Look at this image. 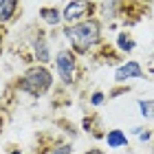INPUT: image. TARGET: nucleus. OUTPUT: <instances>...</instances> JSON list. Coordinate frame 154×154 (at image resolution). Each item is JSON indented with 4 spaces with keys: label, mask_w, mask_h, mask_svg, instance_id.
<instances>
[{
    "label": "nucleus",
    "mask_w": 154,
    "mask_h": 154,
    "mask_svg": "<svg viewBox=\"0 0 154 154\" xmlns=\"http://www.w3.org/2000/svg\"><path fill=\"white\" fill-rule=\"evenodd\" d=\"M64 35L77 55H90L97 44H101V22L97 18H90L77 24H66Z\"/></svg>",
    "instance_id": "nucleus-1"
},
{
    "label": "nucleus",
    "mask_w": 154,
    "mask_h": 154,
    "mask_svg": "<svg viewBox=\"0 0 154 154\" xmlns=\"http://www.w3.org/2000/svg\"><path fill=\"white\" fill-rule=\"evenodd\" d=\"M13 86L31 97H44L53 86V73L42 64H33L13 82Z\"/></svg>",
    "instance_id": "nucleus-2"
},
{
    "label": "nucleus",
    "mask_w": 154,
    "mask_h": 154,
    "mask_svg": "<svg viewBox=\"0 0 154 154\" xmlns=\"http://www.w3.org/2000/svg\"><path fill=\"white\" fill-rule=\"evenodd\" d=\"M55 71L64 86H75L84 75V68L79 66V55L73 48H62L55 55Z\"/></svg>",
    "instance_id": "nucleus-3"
},
{
    "label": "nucleus",
    "mask_w": 154,
    "mask_h": 154,
    "mask_svg": "<svg viewBox=\"0 0 154 154\" xmlns=\"http://www.w3.org/2000/svg\"><path fill=\"white\" fill-rule=\"evenodd\" d=\"M35 154H73V143L55 137L53 132H40L35 139Z\"/></svg>",
    "instance_id": "nucleus-4"
},
{
    "label": "nucleus",
    "mask_w": 154,
    "mask_h": 154,
    "mask_svg": "<svg viewBox=\"0 0 154 154\" xmlns=\"http://www.w3.org/2000/svg\"><path fill=\"white\" fill-rule=\"evenodd\" d=\"M95 11L97 5L93 0H71L62 11V20H64V24H77L84 20H90Z\"/></svg>",
    "instance_id": "nucleus-5"
},
{
    "label": "nucleus",
    "mask_w": 154,
    "mask_h": 154,
    "mask_svg": "<svg viewBox=\"0 0 154 154\" xmlns=\"http://www.w3.org/2000/svg\"><path fill=\"white\" fill-rule=\"evenodd\" d=\"M143 5L139 2V0H115V16L119 18H125L123 22L128 24H134L141 20L143 16Z\"/></svg>",
    "instance_id": "nucleus-6"
},
{
    "label": "nucleus",
    "mask_w": 154,
    "mask_h": 154,
    "mask_svg": "<svg viewBox=\"0 0 154 154\" xmlns=\"http://www.w3.org/2000/svg\"><path fill=\"white\" fill-rule=\"evenodd\" d=\"M90 55H93L95 62H99V64H108V66H115V64H119V62H121V55H119V51H117L115 46L106 44V42L97 44L95 51L90 53Z\"/></svg>",
    "instance_id": "nucleus-7"
},
{
    "label": "nucleus",
    "mask_w": 154,
    "mask_h": 154,
    "mask_svg": "<svg viewBox=\"0 0 154 154\" xmlns=\"http://www.w3.org/2000/svg\"><path fill=\"white\" fill-rule=\"evenodd\" d=\"M33 62L35 64H42L46 66L51 62V51H48V42H46V35L42 31H38L33 35Z\"/></svg>",
    "instance_id": "nucleus-8"
},
{
    "label": "nucleus",
    "mask_w": 154,
    "mask_h": 154,
    "mask_svg": "<svg viewBox=\"0 0 154 154\" xmlns=\"http://www.w3.org/2000/svg\"><path fill=\"white\" fill-rule=\"evenodd\" d=\"M132 77H143V68L139 62H125V64H121L117 68V73H115V79L121 84L125 79H132Z\"/></svg>",
    "instance_id": "nucleus-9"
},
{
    "label": "nucleus",
    "mask_w": 154,
    "mask_h": 154,
    "mask_svg": "<svg viewBox=\"0 0 154 154\" xmlns=\"http://www.w3.org/2000/svg\"><path fill=\"white\" fill-rule=\"evenodd\" d=\"M20 13V0H0V24L11 22Z\"/></svg>",
    "instance_id": "nucleus-10"
},
{
    "label": "nucleus",
    "mask_w": 154,
    "mask_h": 154,
    "mask_svg": "<svg viewBox=\"0 0 154 154\" xmlns=\"http://www.w3.org/2000/svg\"><path fill=\"white\" fill-rule=\"evenodd\" d=\"M40 20L44 24H48V26H57V24H62L64 20H62V11L57 9L55 5H48V7H40Z\"/></svg>",
    "instance_id": "nucleus-11"
},
{
    "label": "nucleus",
    "mask_w": 154,
    "mask_h": 154,
    "mask_svg": "<svg viewBox=\"0 0 154 154\" xmlns=\"http://www.w3.org/2000/svg\"><path fill=\"white\" fill-rule=\"evenodd\" d=\"M99 125H101V119L99 117H97V115H86V117H84V130H86V132H90V134H93L95 139H101V137H106V134H103V130L99 128Z\"/></svg>",
    "instance_id": "nucleus-12"
},
{
    "label": "nucleus",
    "mask_w": 154,
    "mask_h": 154,
    "mask_svg": "<svg viewBox=\"0 0 154 154\" xmlns=\"http://www.w3.org/2000/svg\"><path fill=\"white\" fill-rule=\"evenodd\" d=\"M106 141H108L110 148H121V145L128 143V137H125V132H121V130L115 128V130L106 132Z\"/></svg>",
    "instance_id": "nucleus-13"
},
{
    "label": "nucleus",
    "mask_w": 154,
    "mask_h": 154,
    "mask_svg": "<svg viewBox=\"0 0 154 154\" xmlns=\"http://www.w3.org/2000/svg\"><path fill=\"white\" fill-rule=\"evenodd\" d=\"M117 46H119V51H125V53H130V51H134V40H132L128 33H121V35L117 38Z\"/></svg>",
    "instance_id": "nucleus-14"
},
{
    "label": "nucleus",
    "mask_w": 154,
    "mask_h": 154,
    "mask_svg": "<svg viewBox=\"0 0 154 154\" xmlns=\"http://www.w3.org/2000/svg\"><path fill=\"white\" fill-rule=\"evenodd\" d=\"M139 110L145 119H154V99H141L139 101Z\"/></svg>",
    "instance_id": "nucleus-15"
},
{
    "label": "nucleus",
    "mask_w": 154,
    "mask_h": 154,
    "mask_svg": "<svg viewBox=\"0 0 154 154\" xmlns=\"http://www.w3.org/2000/svg\"><path fill=\"white\" fill-rule=\"evenodd\" d=\"M103 99H106V95H103L101 90H97V93H93V97H90V106H93V108H99L101 103H103Z\"/></svg>",
    "instance_id": "nucleus-16"
},
{
    "label": "nucleus",
    "mask_w": 154,
    "mask_h": 154,
    "mask_svg": "<svg viewBox=\"0 0 154 154\" xmlns=\"http://www.w3.org/2000/svg\"><path fill=\"white\" fill-rule=\"evenodd\" d=\"M130 86H119V88H115L112 93H110V97H117V95H121V93H130Z\"/></svg>",
    "instance_id": "nucleus-17"
},
{
    "label": "nucleus",
    "mask_w": 154,
    "mask_h": 154,
    "mask_svg": "<svg viewBox=\"0 0 154 154\" xmlns=\"http://www.w3.org/2000/svg\"><path fill=\"white\" fill-rule=\"evenodd\" d=\"M86 154H106V152H103V150H99V148H93V150H88Z\"/></svg>",
    "instance_id": "nucleus-18"
},
{
    "label": "nucleus",
    "mask_w": 154,
    "mask_h": 154,
    "mask_svg": "<svg viewBox=\"0 0 154 154\" xmlns=\"http://www.w3.org/2000/svg\"><path fill=\"white\" fill-rule=\"evenodd\" d=\"M2 128H5V119H2V115H0V134H2Z\"/></svg>",
    "instance_id": "nucleus-19"
},
{
    "label": "nucleus",
    "mask_w": 154,
    "mask_h": 154,
    "mask_svg": "<svg viewBox=\"0 0 154 154\" xmlns=\"http://www.w3.org/2000/svg\"><path fill=\"white\" fill-rule=\"evenodd\" d=\"M9 154H22V152H20L18 148H13V150H9Z\"/></svg>",
    "instance_id": "nucleus-20"
}]
</instances>
